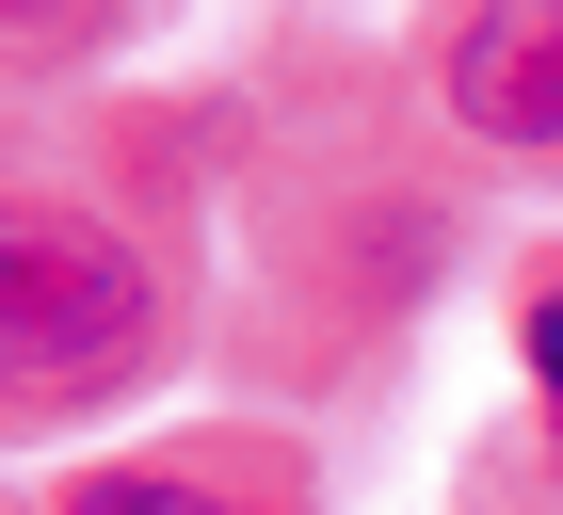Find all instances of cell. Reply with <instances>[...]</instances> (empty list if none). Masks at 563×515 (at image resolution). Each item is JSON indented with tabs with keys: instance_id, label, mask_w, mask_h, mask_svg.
<instances>
[{
	"instance_id": "1",
	"label": "cell",
	"mask_w": 563,
	"mask_h": 515,
	"mask_svg": "<svg viewBox=\"0 0 563 515\" xmlns=\"http://www.w3.org/2000/svg\"><path fill=\"white\" fill-rule=\"evenodd\" d=\"M145 339H162V291H145L130 226L0 177V419H65L97 386H130Z\"/></svg>"
},
{
	"instance_id": "2",
	"label": "cell",
	"mask_w": 563,
	"mask_h": 515,
	"mask_svg": "<svg viewBox=\"0 0 563 515\" xmlns=\"http://www.w3.org/2000/svg\"><path fill=\"white\" fill-rule=\"evenodd\" d=\"M451 113L483 145H563V0H483L451 33Z\"/></svg>"
},
{
	"instance_id": "3",
	"label": "cell",
	"mask_w": 563,
	"mask_h": 515,
	"mask_svg": "<svg viewBox=\"0 0 563 515\" xmlns=\"http://www.w3.org/2000/svg\"><path fill=\"white\" fill-rule=\"evenodd\" d=\"M65 515H258V500H225V483H194V468H97Z\"/></svg>"
},
{
	"instance_id": "4",
	"label": "cell",
	"mask_w": 563,
	"mask_h": 515,
	"mask_svg": "<svg viewBox=\"0 0 563 515\" xmlns=\"http://www.w3.org/2000/svg\"><path fill=\"white\" fill-rule=\"evenodd\" d=\"M130 0H0V48H81V33H113Z\"/></svg>"
},
{
	"instance_id": "5",
	"label": "cell",
	"mask_w": 563,
	"mask_h": 515,
	"mask_svg": "<svg viewBox=\"0 0 563 515\" xmlns=\"http://www.w3.org/2000/svg\"><path fill=\"white\" fill-rule=\"evenodd\" d=\"M531 386H548V451H563V274L531 291Z\"/></svg>"
}]
</instances>
